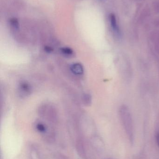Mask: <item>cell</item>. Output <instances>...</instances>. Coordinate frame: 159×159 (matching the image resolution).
<instances>
[{"label":"cell","instance_id":"277c9868","mask_svg":"<svg viewBox=\"0 0 159 159\" xmlns=\"http://www.w3.org/2000/svg\"><path fill=\"white\" fill-rule=\"evenodd\" d=\"M62 54L66 57H72L73 55L74 52L72 49L70 48L64 47L61 48Z\"/></svg>","mask_w":159,"mask_h":159},{"label":"cell","instance_id":"3957f363","mask_svg":"<svg viewBox=\"0 0 159 159\" xmlns=\"http://www.w3.org/2000/svg\"><path fill=\"white\" fill-rule=\"evenodd\" d=\"M20 91L22 94H27L30 92V87L26 82H22L20 84Z\"/></svg>","mask_w":159,"mask_h":159},{"label":"cell","instance_id":"7a4b0ae2","mask_svg":"<svg viewBox=\"0 0 159 159\" xmlns=\"http://www.w3.org/2000/svg\"><path fill=\"white\" fill-rule=\"evenodd\" d=\"M110 24L113 31L118 35L120 34V30L117 22L115 14H111L109 16Z\"/></svg>","mask_w":159,"mask_h":159},{"label":"cell","instance_id":"8992f818","mask_svg":"<svg viewBox=\"0 0 159 159\" xmlns=\"http://www.w3.org/2000/svg\"><path fill=\"white\" fill-rule=\"evenodd\" d=\"M36 128L37 130L42 133H44L46 131V128L44 124H42V123H38L36 125Z\"/></svg>","mask_w":159,"mask_h":159},{"label":"cell","instance_id":"ba28073f","mask_svg":"<svg viewBox=\"0 0 159 159\" xmlns=\"http://www.w3.org/2000/svg\"><path fill=\"white\" fill-rule=\"evenodd\" d=\"M157 142L159 146V132L157 134Z\"/></svg>","mask_w":159,"mask_h":159},{"label":"cell","instance_id":"52a82bcc","mask_svg":"<svg viewBox=\"0 0 159 159\" xmlns=\"http://www.w3.org/2000/svg\"><path fill=\"white\" fill-rule=\"evenodd\" d=\"M45 50L46 51H47L48 52H50L52 51V49H51L50 48L48 47H47L45 48Z\"/></svg>","mask_w":159,"mask_h":159},{"label":"cell","instance_id":"6da1fadb","mask_svg":"<svg viewBox=\"0 0 159 159\" xmlns=\"http://www.w3.org/2000/svg\"><path fill=\"white\" fill-rule=\"evenodd\" d=\"M71 71L76 75H80L84 73V68L81 64L79 63H73L70 67Z\"/></svg>","mask_w":159,"mask_h":159},{"label":"cell","instance_id":"5b68a950","mask_svg":"<svg viewBox=\"0 0 159 159\" xmlns=\"http://www.w3.org/2000/svg\"><path fill=\"white\" fill-rule=\"evenodd\" d=\"M10 25L12 26L13 29L15 30H18L19 28V24L18 20L16 18H12L9 21Z\"/></svg>","mask_w":159,"mask_h":159},{"label":"cell","instance_id":"9c48e42d","mask_svg":"<svg viewBox=\"0 0 159 159\" xmlns=\"http://www.w3.org/2000/svg\"><path fill=\"white\" fill-rule=\"evenodd\" d=\"M100 1H105V0H100Z\"/></svg>","mask_w":159,"mask_h":159}]
</instances>
